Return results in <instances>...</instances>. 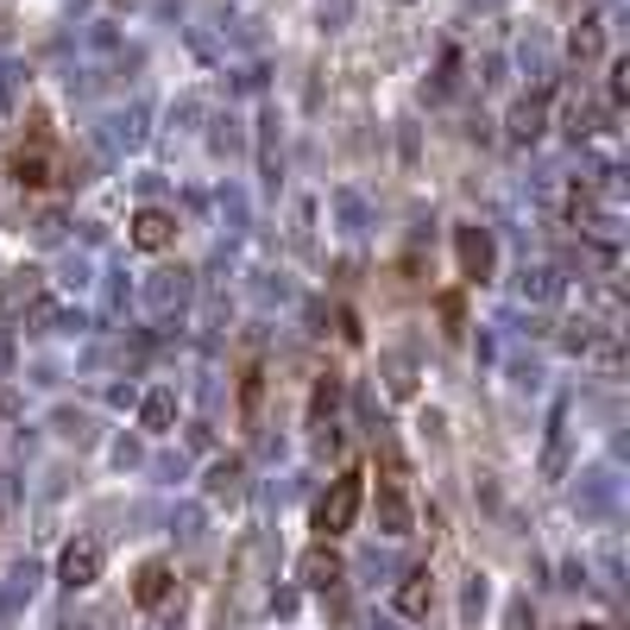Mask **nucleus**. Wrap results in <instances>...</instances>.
<instances>
[{
  "mask_svg": "<svg viewBox=\"0 0 630 630\" xmlns=\"http://www.w3.org/2000/svg\"><path fill=\"white\" fill-rule=\"evenodd\" d=\"M126 240H133L139 253H164V246H177V215L171 209H139Z\"/></svg>",
  "mask_w": 630,
  "mask_h": 630,
  "instance_id": "423d86ee",
  "label": "nucleus"
},
{
  "mask_svg": "<svg viewBox=\"0 0 630 630\" xmlns=\"http://www.w3.org/2000/svg\"><path fill=\"white\" fill-rule=\"evenodd\" d=\"M13 183L20 190H51L58 183V139L44 133V120H32V133L13 145Z\"/></svg>",
  "mask_w": 630,
  "mask_h": 630,
  "instance_id": "f03ea898",
  "label": "nucleus"
},
{
  "mask_svg": "<svg viewBox=\"0 0 630 630\" xmlns=\"http://www.w3.org/2000/svg\"><path fill=\"white\" fill-rule=\"evenodd\" d=\"M378 530L385 536H410V498H404V472H397V454H385V479H378Z\"/></svg>",
  "mask_w": 630,
  "mask_h": 630,
  "instance_id": "7ed1b4c3",
  "label": "nucleus"
},
{
  "mask_svg": "<svg viewBox=\"0 0 630 630\" xmlns=\"http://www.w3.org/2000/svg\"><path fill=\"white\" fill-rule=\"evenodd\" d=\"M429 599H435L429 568H410V573H404V587H397V599H392V606L404 611V618H429Z\"/></svg>",
  "mask_w": 630,
  "mask_h": 630,
  "instance_id": "1a4fd4ad",
  "label": "nucleus"
},
{
  "mask_svg": "<svg viewBox=\"0 0 630 630\" xmlns=\"http://www.w3.org/2000/svg\"><path fill=\"white\" fill-rule=\"evenodd\" d=\"M171 592H177V573H171V561H145V568L133 573V599H139L145 611H158Z\"/></svg>",
  "mask_w": 630,
  "mask_h": 630,
  "instance_id": "0eeeda50",
  "label": "nucleus"
},
{
  "mask_svg": "<svg viewBox=\"0 0 630 630\" xmlns=\"http://www.w3.org/2000/svg\"><path fill=\"white\" fill-rule=\"evenodd\" d=\"M296 580H303V587H335V580H341V555L328 549V542L303 549V561H296Z\"/></svg>",
  "mask_w": 630,
  "mask_h": 630,
  "instance_id": "6e6552de",
  "label": "nucleus"
},
{
  "mask_svg": "<svg viewBox=\"0 0 630 630\" xmlns=\"http://www.w3.org/2000/svg\"><path fill=\"white\" fill-rule=\"evenodd\" d=\"M240 397H246V423L258 416V366H246V385H240Z\"/></svg>",
  "mask_w": 630,
  "mask_h": 630,
  "instance_id": "9b49d317",
  "label": "nucleus"
},
{
  "mask_svg": "<svg viewBox=\"0 0 630 630\" xmlns=\"http://www.w3.org/2000/svg\"><path fill=\"white\" fill-rule=\"evenodd\" d=\"M580 630H606V624H580Z\"/></svg>",
  "mask_w": 630,
  "mask_h": 630,
  "instance_id": "f8f14e48",
  "label": "nucleus"
},
{
  "mask_svg": "<svg viewBox=\"0 0 630 630\" xmlns=\"http://www.w3.org/2000/svg\"><path fill=\"white\" fill-rule=\"evenodd\" d=\"M454 253H460V277L467 284H486L492 277V234L486 227H454Z\"/></svg>",
  "mask_w": 630,
  "mask_h": 630,
  "instance_id": "20e7f679",
  "label": "nucleus"
},
{
  "mask_svg": "<svg viewBox=\"0 0 630 630\" xmlns=\"http://www.w3.org/2000/svg\"><path fill=\"white\" fill-rule=\"evenodd\" d=\"M58 580L70 592L95 587V580H101V542H89V536H82V542H70V549L58 555Z\"/></svg>",
  "mask_w": 630,
  "mask_h": 630,
  "instance_id": "39448f33",
  "label": "nucleus"
},
{
  "mask_svg": "<svg viewBox=\"0 0 630 630\" xmlns=\"http://www.w3.org/2000/svg\"><path fill=\"white\" fill-rule=\"evenodd\" d=\"M171 416H177V397H171V392L145 397V429H171Z\"/></svg>",
  "mask_w": 630,
  "mask_h": 630,
  "instance_id": "9d476101",
  "label": "nucleus"
},
{
  "mask_svg": "<svg viewBox=\"0 0 630 630\" xmlns=\"http://www.w3.org/2000/svg\"><path fill=\"white\" fill-rule=\"evenodd\" d=\"M359 505H366V472L347 467V472L335 479V486H328V492L315 498V536H322V542L347 536V530L359 524Z\"/></svg>",
  "mask_w": 630,
  "mask_h": 630,
  "instance_id": "f257e3e1",
  "label": "nucleus"
}]
</instances>
